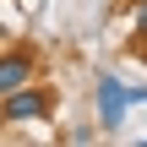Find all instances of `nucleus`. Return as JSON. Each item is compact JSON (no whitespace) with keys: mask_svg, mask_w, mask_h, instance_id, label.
Here are the masks:
<instances>
[{"mask_svg":"<svg viewBox=\"0 0 147 147\" xmlns=\"http://www.w3.org/2000/svg\"><path fill=\"white\" fill-rule=\"evenodd\" d=\"M125 104H131V98H125L120 76H104V82H98V125H104V131H120V125H125Z\"/></svg>","mask_w":147,"mask_h":147,"instance_id":"obj_1","label":"nucleus"},{"mask_svg":"<svg viewBox=\"0 0 147 147\" xmlns=\"http://www.w3.org/2000/svg\"><path fill=\"white\" fill-rule=\"evenodd\" d=\"M5 125H22V120H44L49 115V98L38 93V87H16V93H5Z\"/></svg>","mask_w":147,"mask_h":147,"instance_id":"obj_2","label":"nucleus"},{"mask_svg":"<svg viewBox=\"0 0 147 147\" xmlns=\"http://www.w3.org/2000/svg\"><path fill=\"white\" fill-rule=\"evenodd\" d=\"M125 98H131V104H147V87H131Z\"/></svg>","mask_w":147,"mask_h":147,"instance_id":"obj_4","label":"nucleus"},{"mask_svg":"<svg viewBox=\"0 0 147 147\" xmlns=\"http://www.w3.org/2000/svg\"><path fill=\"white\" fill-rule=\"evenodd\" d=\"M136 27H142V33H147V0H142V5H136Z\"/></svg>","mask_w":147,"mask_h":147,"instance_id":"obj_5","label":"nucleus"},{"mask_svg":"<svg viewBox=\"0 0 147 147\" xmlns=\"http://www.w3.org/2000/svg\"><path fill=\"white\" fill-rule=\"evenodd\" d=\"M27 82H33V55H5L0 60V98L16 93V87H27Z\"/></svg>","mask_w":147,"mask_h":147,"instance_id":"obj_3","label":"nucleus"}]
</instances>
